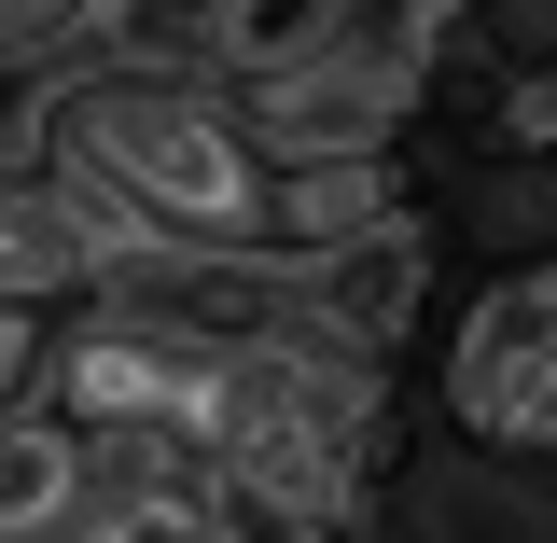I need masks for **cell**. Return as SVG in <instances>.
<instances>
[{
    "instance_id": "6da1fadb",
    "label": "cell",
    "mask_w": 557,
    "mask_h": 543,
    "mask_svg": "<svg viewBox=\"0 0 557 543\" xmlns=\"http://www.w3.org/2000/svg\"><path fill=\"white\" fill-rule=\"evenodd\" d=\"M42 168H84L112 209H139L168 251H223L251 266L265 251V153L237 139L223 84L209 70H153V57H70L57 70V153Z\"/></svg>"
},
{
    "instance_id": "7a4b0ae2",
    "label": "cell",
    "mask_w": 557,
    "mask_h": 543,
    "mask_svg": "<svg viewBox=\"0 0 557 543\" xmlns=\"http://www.w3.org/2000/svg\"><path fill=\"white\" fill-rule=\"evenodd\" d=\"M446 418L487 460H557V251L487 266L446 321Z\"/></svg>"
},
{
    "instance_id": "3957f363",
    "label": "cell",
    "mask_w": 557,
    "mask_h": 543,
    "mask_svg": "<svg viewBox=\"0 0 557 543\" xmlns=\"http://www.w3.org/2000/svg\"><path fill=\"white\" fill-rule=\"evenodd\" d=\"M418 98H432V70H418L391 28H348L335 57L278 70V84L223 98V112H237V139L265 153V182H278V168H376V153H405Z\"/></svg>"
},
{
    "instance_id": "277c9868",
    "label": "cell",
    "mask_w": 557,
    "mask_h": 543,
    "mask_svg": "<svg viewBox=\"0 0 557 543\" xmlns=\"http://www.w3.org/2000/svg\"><path fill=\"white\" fill-rule=\"evenodd\" d=\"M278 321L391 377V362H405V335L432 321V223H391V237H348V251L278 266Z\"/></svg>"
},
{
    "instance_id": "5b68a950",
    "label": "cell",
    "mask_w": 557,
    "mask_h": 543,
    "mask_svg": "<svg viewBox=\"0 0 557 543\" xmlns=\"http://www.w3.org/2000/svg\"><path fill=\"white\" fill-rule=\"evenodd\" d=\"M0 307H42V321H84L98 307V251L42 168H0Z\"/></svg>"
},
{
    "instance_id": "8992f818",
    "label": "cell",
    "mask_w": 557,
    "mask_h": 543,
    "mask_svg": "<svg viewBox=\"0 0 557 543\" xmlns=\"http://www.w3.org/2000/svg\"><path fill=\"white\" fill-rule=\"evenodd\" d=\"M391 223H418L405 153H376V168H278V196H265V266H307V251H348V237H391Z\"/></svg>"
},
{
    "instance_id": "52a82bcc",
    "label": "cell",
    "mask_w": 557,
    "mask_h": 543,
    "mask_svg": "<svg viewBox=\"0 0 557 543\" xmlns=\"http://www.w3.org/2000/svg\"><path fill=\"white\" fill-rule=\"evenodd\" d=\"M348 28H362V0H209L196 14V70L223 84V98H251V84H278V70L335 57Z\"/></svg>"
},
{
    "instance_id": "ba28073f",
    "label": "cell",
    "mask_w": 557,
    "mask_h": 543,
    "mask_svg": "<svg viewBox=\"0 0 557 543\" xmlns=\"http://www.w3.org/2000/svg\"><path fill=\"white\" fill-rule=\"evenodd\" d=\"M98 488V446L57 405H0V543H57Z\"/></svg>"
},
{
    "instance_id": "9c48e42d",
    "label": "cell",
    "mask_w": 557,
    "mask_h": 543,
    "mask_svg": "<svg viewBox=\"0 0 557 543\" xmlns=\"http://www.w3.org/2000/svg\"><path fill=\"white\" fill-rule=\"evenodd\" d=\"M474 153H487V168H557V42H544V57H516L502 84H487Z\"/></svg>"
},
{
    "instance_id": "30bf717a",
    "label": "cell",
    "mask_w": 557,
    "mask_h": 543,
    "mask_svg": "<svg viewBox=\"0 0 557 543\" xmlns=\"http://www.w3.org/2000/svg\"><path fill=\"white\" fill-rule=\"evenodd\" d=\"M98 42V0H0V70H70Z\"/></svg>"
},
{
    "instance_id": "8fae6325",
    "label": "cell",
    "mask_w": 557,
    "mask_h": 543,
    "mask_svg": "<svg viewBox=\"0 0 557 543\" xmlns=\"http://www.w3.org/2000/svg\"><path fill=\"white\" fill-rule=\"evenodd\" d=\"M42 362H57V321L42 307H0V405H42Z\"/></svg>"
}]
</instances>
